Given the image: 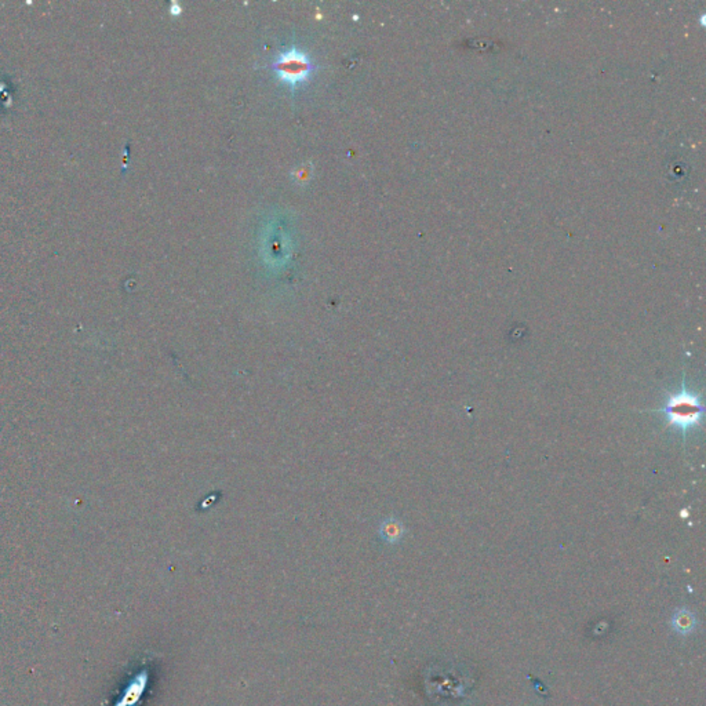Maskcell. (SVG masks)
Instances as JSON below:
<instances>
[{
    "mask_svg": "<svg viewBox=\"0 0 706 706\" xmlns=\"http://www.w3.org/2000/svg\"><path fill=\"white\" fill-rule=\"evenodd\" d=\"M659 411L665 414L669 425L679 428L683 433L690 428L701 425L704 417V406L700 396L688 392L684 385L680 392L669 396L665 407Z\"/></svg>",
    "mask_w": 706,
    "mask_h": 706,
    "instance_id": "1",
    "label": "cell"
},
{
    "mask_svg": "<svg viewBox=\"0 0 706 706\" xmlns=\"http://www.w3.org/2000/svg\"><path fill=\"white\" fill-rule=\"evenodd\" d=\"M697 626H698V619L695 614L690 612L688 609H680L672 617V628L679 635H691L695 632Z\"/></svg>",
    "mask_w": 706,
    "mask_h": 706,
    "instance_id": "3",
    "label": "cell"
},
{
    "mask_svg": "<svg viewBox=\"0 0 706 706\" xmlns=\"http://www.w3.org/2000/svg\"><path fill=\"white\" fill-rule=\"evenodd\" d=\"M145 684H146V672H141L131 682L129 683V685L124 690V697L120 698L116 706L136 705L141 698Z\"/></svg>",
    "mask_w": 706,
    "mask_h": 706,
    "instance_id": "5",
    "label": "cell"
},
{
    "mask_svg": "<svg viewBox=\"0 0 706 706\" xmlns=\"http://www.w3.org/2000/svg\"><path fill=\"white\" fill-rule=\"evenodd\" d=\"M379 537L389 545L399 543L404 536V526L396 518H386L379 524Z\"/></svg>",
    "mask_w": 706,
    "mask_h": 706,
    "instance_id": "4",
    "label": "cell"
},
{
    "mask_svg": "<svg viewBox=\"0 0 706 706\" xmlns=\"http://www.w3.org/2000/svg\"><path fill=\"white\" fill-rule=\"evenodd\" d=\"M272 70L288 87L295 89L309 79L315 71V65L308 54L293 48L278 55L276 61L272 64Z\"/></svg>",
    "mask_w": 706,
    "mask_h": 706,
    "instance_id": "2",
    "label": "cell"
}]
</instances>
